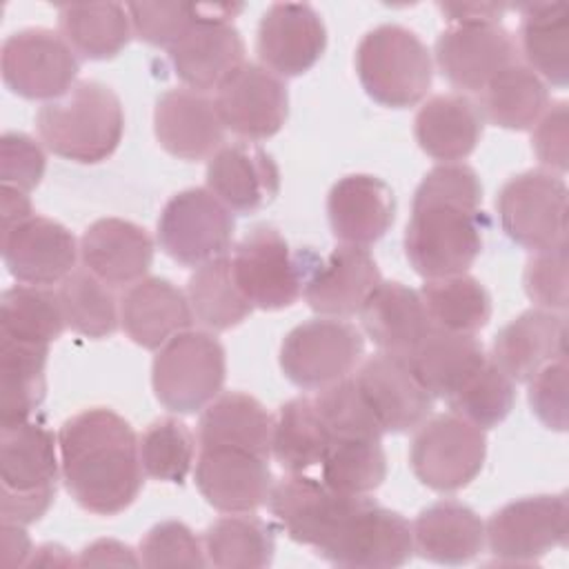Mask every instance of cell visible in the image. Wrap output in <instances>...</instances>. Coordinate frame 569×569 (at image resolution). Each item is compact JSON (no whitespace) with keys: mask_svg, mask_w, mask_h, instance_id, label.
Listing matches in <instances>:
<instances>
[{"mask_svg":"<svg viewBox=\"0 0 569 569\" xmlns=\"http://www.w3.org/2000/svg\"><path fill=\"white\" fill-rule=\"evenodd\" d=\"M213 100L224 129L244 140L276 136L289 116L287 84L258 62L240 64L216 89Z\"/></svg>","mask_w":569,"mask_h":569,"instance_id":"cell-15","label":"cell"},{"mask_svg":"<svg viewBox=\"0 0 569 569\" xmlns=\"http://www.w3.org/2000/svg\"><path fill=\"white\" fill-rule=\"evenodd\" d=\"M49 347L0 338V427L33 418L47 393Z\"/></svg>","mask_w":569,"mask_h":569,"instance_id":"cell-36","label":"cell"},{"mask_svg":"<svg viewBox=\"0 0 569 569\" xmlns=\"http://www.w3.org/2000/svg\"><path fill=\"white\" fill-rule=\"evenodd\" d=\"M207 189L231 213H253L276 200L280 169L256 142L222 144L207 162Z\"/></svg>","mask_w":569,"mask_h":569,"instance_id":"cell-23","label":"cell"},{"mask_svg":"<svg viewBox=\"0 0 569 569\" xmlns=\"http://www.w3.org/2000/svg\"><path fill=\"white\" fill-rule=\"evenodd\" d=\"M36 129L51 153L80 164H98L113 156L122 140V102L104 82L80 80L62 98L40 107Z\"/></svg>","mask_w":569,"mask_h":569,"instance_id":"cell-3","label":"cell"},{"mask_svg":"<svg viewBox=\"0 0 569 569\" xmlns=\"http://www.w3.org/2000/svg\"><path fill=\"white\" fill-rule=\"evenodd\" d=\"M31 553H33V547L24 525L2 522V565L4 567L27 565Z\"/></svg>","mask_w":569,"mask_h":569,"instance_id":"cell-57","label":"cell"},{"mask_svg":"<svg viewBox=\"0 0 569 569\" xmlns=\"http://www.w3.org/2000/svg\"><path fill=\"white\" fill-rule=\"evenodd\" d=\"M47 169L42 147L22 131H4L0 138V180L2 184L31 191L40 184Z\"/></svg>","mask_w":569,"mask_h":569,"instance_id":"cell-52","label":"cell"},{"mask_svg":"<svg viewBox=\"0 0 569 569\" xmlns=\"http://www.w3.org/2000/svg\"><path fill=\"white\" fill-rule=\"evenodd\" d=\"M418 293L433 329L476 336L489 325L491 296L469 273L425 280Z\"/></svg>","mask_w":569,"mask_h":569,"instance_id":"cell-39","label":"cell"},{"mask_svg":"<svg viewBox=\"0 0 569 569\" xmlns=\"http://www.w3.org/2000/svg\"><path fill=\"white\" fill-rule=\"evenodd\" d=\"M67 327L84 338H107L120 325V302L109 284L87 269H73L58 287Z\"/></svg>","mask_w":569,"mask_h":569,"instance_id":"cell-45","label":"cell"},{"mask_svg":"<svg viewBox=\"0 0 569 569\" xmlns=\"http://www.w3.org/2000/svg\"><path fill=\"white\" fill-rule=\"evenodd\" d=\"M313 407L333 440H382L385 431L362 398L353 373L318 389Z\"/></svg>","mask_w":569,"mask_h":569,"instance_id":"cell-49","label":"cell"},{"mask_svg":"<svg viewBox=\"0 0 569 569\" xmlns=\"http://www.w3.org/2000/svg\"><path fill=\"white\" fill-rule=\"evenodd\" d=\"M438 9L449 24H491L500 22L509 7L496 2H440Z\"/></svg>","mask_w":569,"mask_h":569,"instance_id":"cell-56","label":"cell"},{"mask_svg":"<svg viewBox=\"0 0 569 569\" xmlns=\"http://www.w3.org/2000/svg\"><path fill=\"white\" fill-rule=\"evenodd\" d=\"M207 565L220 569H258L273 560V529L249 513H227L213 520L202 536Z\"/></svg>","mask_w":569,"mask_h":569,"instance_id":"cell-42","label":"cell"},{"mask_svg":"<svg viewBox=\"0 0 569 569\" xmlns=\"http://www.w3.org/2000/svg\"><path fill=\"white\" fill-rule=\"evenodd\" d=\"M411 522L367 496H349L316 553L336 567L393 569L413 556Z\"/></svg>","mask_w":569,"mask_h":569,"instance_id":"cell-6","label":"cell"},{"mask_svg":"<svg viewBox=\"0 0 569 569\" xmlns=\"http://www.w3.org/2000/svg\"><path fill=\"white\" fill-rule=\"evenodd\" d=\"M80 260L104 284L129 287L153 262V240L140 224L124 218H100L80 238Z\"/></svg>","mask_w":569,"mask_h":569,"instance_id":"cell-25","label":"cell"},{"mask_svg":"<svg viewBox=\"0 0 569 569\" xmlns=\"http://www.w3.org/2000/svg\"><path fill=\"white\" fill-rule=\"evenodd\" d=\"M413 549L429 562L465 565L485 547V522L480 516L458 500H438L425 507L416 520Z\"/></svg>","mask_w":569,"mask_h":569,"instance_id":"cell-32","label":"cell"},{"mask_svg":"<svg viewBox=\"0 0 569 569\" xmlns=\"http://www.w3.org/2000/svg\"><path fill=\"white\" fill-rule=\"evenodd\" d=\"M133 36L153 47H173L202 20H233L242 4L229 2H129Z\"/></svg>","mask_w":569,"mask_h":569,"instance_id":"cell-44","label":"cell"},{"mask_svg":"<svg viewBox=\"0 0 569 569\" xmlns=\"http://www.w3.org/2000/svg\"><path fill=\"white\" fill-rule=\"evenodd\" d=\"M405 360L433 400H447L487 360V353L476 336L431 329Z\"/></svg>","mask_w":569,"mask_h":569,"instance_id":"cell-34","label":"cell"},{"mask_svg":"<svg viewBox=\"0 0 569 569\" xmlns=\"http://www.w3.org/2000/svg\"><path fill=\"white\" fill-rule=\"evenodd\" d=\"M327 218L333 236L342 244L369 247L396 220L393 189L371 173L345 176L327 196Z\"/></svg>","mask_w":569,"mask_h":569,"instance_id":"cell-24","label":"cell"},{"mask_svg":"<svg viewBox=\"0 0 569 569\" xmlns=\"http://www.w3.org/2000/svg\"><path fill=\"white\" fill-rule=\"evenodd\" d=\"M58 433L42 420L0 427V516L2 522L31 525L40 520L60 480Z\"/></svg>","mask_w":569,"mask_h":569,"instance_id":"cell-4","label":"cell"},{"mask_svg":"<svg viewBox=\"0 0 569 569\" xmlns=\"http://www.w3.org/2000/svg\"><path fill=\"white\" fill-rule=\"evenodd\" d=\"M440 73L462 91H482L505 67L518 62V44L500 24H449L436 38Z\"/></svg>","mask_w":569,"mask_h":569,"instance_id":"cell-19","label":"cell"},{"mask_svg":"<svg viewBox=\"0 0 569 569\" xmlns=\"http://www.w3.org/2000/svg\"><path fill=\"white\" fill-rule=\"evenodd\" d=\"M0 193H2V209H0L2 211V231L11 229L13 224H18V222L27 220L29 216H33L31 200H29L27 191L9 187V184H2Z\"/></svg>","mask_w":569,"mask_h":569,"instance_id":"cell-58","label":"cell"},{"mask_svg":"<svg viewBox=\"0 0 569 569\" xmlns=\"http://www.w3.org/2000/svg\"><path fill=\"white\" fill-rule=\"evenodd\" d=\"M327 49V27L307 2H276L260 22L256 53L260 64L280 78L307 73Z\"/></svg>","mask_w":569,"mask_h":569,"instance_id":"cell-18","label":"cell"},{"mask_svg":"<svg viewBox=\"0 0 569 569\" xmlns=\"http://www.w3.org/2000/svg\"><path fill=\"white\" fill-rule=\"evenodd\" d=\"M502 231L522 249L545 251L567 244V184L547 169L511 176L496 196Z\"/></svg>","mask_w":569,"mask_h":569,"instance_id":"cell-9","label":"cell"},{"mask_svg":"<svg viewBox=\"0 0 569 569\" xmlns=\"http://www.w3.org/2000/svg\"><path fill=\"white\" fill-rule=\"evenodd\" d=\"M224 124L209 93L176 87L156 100L153 133L178 160H207L224 142Z\"/></svg>","mask_w":569,"mask_h":569,"instance_id":"cell-21","label":"cell"},{"mask_svg":"<svg viewBox=\"0 0 569 569\" xmlns=\"http://www.w3.org/2000/svg\"><path fill=\"white\" fill-rule=\"evenodd\" d=\"M331 447L313 400L298 396L280 405L273 416L271 456L289 473H305L311 467H320Z\"/></svg>","mask_w":569,"mask_h":569,"instance_id":"cell-40","label":"cell"},{"mask_svg":"<svg viewBox=\"0 0 569 569\" xmlns=\"http://www.w3.org/2000/svg\"><path fill=\"white\" fill-rule=\"evenodd\" d=\"M60 476L89 513L118 516L138 498L144 471L133 427L109 407H89L58 429Z\"/></svg>","mask_w":569,"mask_h":569,"instance_id":"cell-2","label":"cell"},{"mask_svg":"<svg viewBox=\"0 0 569 569\" xmlns=\"http://www.w3.org/2000/svg\"><path fill=\"white\" fill-rule=\"evenodd\" d=\"M485 116L465 93H438L422 102L413 118L418 147L440 162L465 160L480 142Z\"/></svg>","mask_w":569,"mask_h":569,"instance_id":"cell-31","label":"cell"},{"mask_svg":"<svg viewBox=\"0 0 569 569\" xmlns=\"http://www.w3.org/2000/svg\"><path fill=\"white\" fill-rule=\"evenodd\" d=\"M451 413L478 429L498 427L516 405V382L487 356V360L447 398Z\"/></svg>","mask_w":569,"mask_h":569,"instance_id":"cell-47","label":"cell"},{"mask_svg":"<svg viewBox=\"0 0 569 569\" xmlns=\"http://www.w3.org/2000/svg\"><path fill=\"white\" fill-rule=\"evenodd\" d=\"M80 244L73 233L53 218L29 216L2 231V260L22 284H60L73 269Z\"/></svg>","mask_w":569,"mask_h":569,"instance_id":"cell-20","label":"cell"},{"mask_svg":"<svg viewBox=\"0 0 569 569\" xmlns=\"http://www.w3.org/2000/svg\"><path fill=\"white\" fill-rule=\"evenodd\" d=\"M485 431L456 413L427 418L413 433L409 465L429 489L451 493L471 485L485 467Z\"/></svg>","mask_w":569,"mask_h":569,"instance_id":"cell-11","label":"cell"},{"mask_svg":"<svg viewBox=\"0 0 569 569\" xmlns=\"http://www.w3.org/2000/svg\"><path fill=\"white\" fill-rule=\"evenodd\" d=\"M380 280L378 262L367 247L340 244L313 262L302 296L320 316L349 318L362 309Z\"/></svg>","mask_w":569,"mask_h":569,"instance_id":"cell-22","label":"cell"},{"mask_svg":"<svg viewBox=\"0 0 569 569\" xmlns=\"http://www.w3.org/2000/svg\"><path fill=\"white\" fill-rule=\"evenodd\" d=\"M567 102L558 100L547 107L540 120L533 124L531 147L536 158L547 171L565 173L569 167V129H567Z\"/></svg>","mask_w":569,"mask_h":569,"instance_id":"cell-54","label":"cell"},{"mask_svg":"<svg viewBox=\"0 0 569 569\" xmlns=\"http://www.w3.org/2000/svg\"><path fill=\"white\" fill-rule=\"evenodd\" d=\"M0 69L16 96L51 102L76 84L80 60L60 31L29 27L4 38Z\"/></svg>","mask_w":569,"mask_h":569,"instance_id":"cell-14","label":"cell"},{"mask_svg":"<svg viewBox=\"0 0 569 569\" xmlns=\"http://www.w3.org/2000/svg\"><path fill=\"white\" fill-rule=\"evenodd\" d=\"M58 291L38 284H16L0 298V338L49 347L64 331Z\"/></svg>","mask_w":569,"mask_h":569,"instance_id":"cell-43","label":"cell"},{"mask_svg":"<svg viewBox=\"0 0 569 569\" xmlns=\"http://www.w3.org/2000/svg\"><path fill=\"white\" fill-rule=\"evenodd\" d=\"M567 356L551 360L529 380V405L536 418L553 431H567Z\"/></svg>","mask_w":569,"mask_h":569,"instance_id":"cell-53","label":"cell"},{"mask_svg":"<svg viewBox=\"0 0 569 569\" xmlns=\"http://www.w3.org/2000/svg\"><path fill=\"white\" fill-rule=\"evenodd\" d=\"M58 29L69 47L89 60L116 58L133 36L127 4L120 2L62 4Z\"/></svg>","mask_w":569,"mask_h":569,"instance_id":"cell-37","label":"cell"},{"mask_svg":"<svg viewBox=\"0 0 569 569\" xmlns=\"http://www.w3.org/2000/svg\"><path fill=\"white\" fill-rule=\"evenodd\" d=\"M365 336L342 318H311L280 345V369L300 389H322L349 378L362 362Z\"/></svg>","mask_w":569,"mask_h":569,"instance_id":"cell-10","label":"cell"},{"mask_svg":"<svg viewBox=\"0 0 569 569\" xmlns=\"http://www.w3.org/2000/svg\"><path fill=\"white\" fill-rule=\"evenodd\" d=\"M349 496L331 491L307 473H289L271 485L267 507L280 529L298 545L318 547Z\"/></svg>","mask_w":569,"mask_h":569,"instance_id":"cell-29","label":"cell"},{"mask_svg":"<svg viewBox=\"0 0 569 569\" xmlns=\"http://www.w3.org/2000/svg\"><path fill=\"white\" fill-rule=\"evenodd\" d=\"M353 62L365 93L389 109L418 104L433 80L427 44L402 24H378L367 31Z\"/></svg>","mask_w":569,"mask_h":569,"instance_id":"cell-5","label":"cell"},{"mask_svg":"<svg viewBox=\"0 0 569 569\" xmlns=\"http://www.w3.org/2000/svg\"><path fill=\"white\" fill-rule=\"evenodd\" d=\"M178 80L193 91H216L240 64L244 40L231 20H202L167 49Z\"/></svg>","mask_w":569,"mask_h":569,"instance_id":"cell-26","label":"cell"},{"mask_svg":"<svg viewBox=\"0 0 569 569\" xmlns=\"http://www.w3.org/2000/svg\"><path fill=\"white\" fill-rule=\"evenodd\" d=\"M482 184L465 162H440L416 187L405 253L425 280L467 273L482 251Z\"/></svg>","mask_w":569,"mask_h":569,"instance_id":"cell-1","label":"cell"},{"mask_svg":"<svg viewBox=\"0 0 569 569\" xmlns=\"http://www.w3.org/2000/svg\"><path fill=\"white\" fill-rule=\"evenodd\" d=\"M273 416L249 393L220 391L198 420L200 447H233L271 458Z\"/></svg>","mask_w":569,"mask_h":569,"instance_id":"cell-33","label":"cell"},{"mask_svg":"<svg viewBox=\"0 0 569 569\" xmlns=\"http://www.w3.org/2000/svg\"><path fill=\"white\" fill-rule=\"evenodd\" d=\"M80 567H104V565H129L138 567L140 556L124 542L113 540V538H100L89 542L80 556H78Z\"/></svg>","mask_w":569,"mask_h":569,"instance_id":"cell-55","label":"cell"},{"mask_svg":"<svg viewBox=\"0 0 569 569\" xmlns=\"http://www.w3.org/2000/svg\"><path fill=\"white\" fill-rule=\"evenodd\" d=\"M562 356H567L565 316L527 309L496 333L489 358L513 382H529L545 365Z\"/></svg>","mask_w":569,"mask_h":569,"instance_id":"cell-27","label":"cell"},{"mask_svg":"<svg viewBox=\"0 0 569 569\" xmlns=\"http://www.w3.org/2000/svg\"><path fill=\"white\" fill-rule=\"evenodd\" d=\"M520 13V51L527 67L545 82L565 87L569 80V4L529 2Z\"/></svg>","mask_w":569,"mask_h":569,"instance_id":"cell-35","label":"cell"},{"mask_svg":"<svg viewBox=\"0 0 569 569\" xmlns=\"http://www.w3.org/2000/svg\"><path fill=\"white\" fill-rule=\"evenodd\" d=\"M316 260L313 251H293L278 229L258 224L238 242L231 271L253 307L280 311L302 296Z\"/></svg>","mask_w":569,"mask_h":569,"instance_id":"cell-8","label":"cell"},{"mask_svg":"<svg viewBox=\"0 0 569 569\" xmlns=\"http://www.w3.org/2000/svg\"><path fill=\"white\" fill-rule=\"evenodd\" d=\"M322 482L340 496H369L387 478L380 440H333L320 462Z\"/></svg>","mask_w":569,"mask_h":569,"instance_id":"cell-46","label":"cell"},{"mask_svg":"<svg viewBox=\"0 0 569 569\" xmlns=\"http://www.w3.org/2000/svg\"><path fill=\"white\" fill-rule=\"evenodd\" d=\"M193 482L222 513H251L267 505L273 476L269 458L233 447H198Z\"/></svg>","mask_w":569,"mask_h":569,"instance_id":"cell-16","label":"cell"},{"mask_svg":"<svg viewBox=\"0 0 569 569\" xmlns=\"http://www.w3.org/2000/svg\"><path fill=\"white\" fill-rule=\"evenodd\" d=\"M184 293L193 320L209 331H229L253 311V305L244 298L233 278L229 256L196 267Z\"/></svg>","mask_w":569,"mask_h":569,"instance_id":"cell-41","label":"cell"},{"mask_svg":"<svg viewBox=\"0 0 569 569\" xmlns=\"http://www.w3.org/2000/svg\"><path fill=\"white\" fill-rule=\"evenodd\" d=\"M144 567H204L207 556L196 533L180 520L153 525L138 547Z\"/></svg>","mask_w":569,"mask_h":569,"instance_id":"cell-50","label":"cell"},{"mask_svg":"<svg viewBox=\"0 0 569 569\" xmlns=\"http://www.w3.org/2000/svg\"><path fill=\"white\" fill-rule=\"evenodd\" d=\"M480 93L482 116L511 131L531 129L549 107L547 82L522 62L498 71Z\"/></svg>","mask_w":569,"mask_h":569,"instance_id":"cell-38","label":"cell"},{"mask_svg":"<svg viewBox=\"0 0 569 569\" xmlns=\"http://www.w3.org/2000/svg\"><path fill=\"white\" fill-rule=\"evenodd\" d=\"M353 380L385 433L416 431L431 416V393L400 356L385 351L369 356L356 367Z\"/></svg>","mask_w":569,"mask_h":569,"instance_id":"cell-17","label":"cell"},{"mask_svg":"<svg viewBox=\"0 0 569 569\" xmlns=\"http://www.w3.org/2000/svg\"><path fill=\"white\" fill-rule=\"evenodd\" d=\"M358 316L373 345L400 358H407L433 329L420 293L396 280H380Z\"/></svg>","mask_w":569,"mask_h":569,"instance_id":"cell-30","label":"cell"},{"mask_svg":"<svg viewBox=\"0 0 569 569\" xmlns=\"http://www.w3.org/2000/svg\"><path fill=\"white\" fill-rule=\"evenodd\" d=\"M71 565H78V560H73L64 547L53 542L36 547L27 562V567H71Z\"/></svg>","mask_w":569,"mask_h":569,"instance_id":"cell-59","label":"cell"},{"mask_svg":"<svg viewBox=\"0 0 569 569\" xmlns=\"http://www.w3.org/2000/svg\"><path fill=\"white\" fill-rule=\"evenodd\" d=\"M233 213L204 187L182 189L158 218L160 249L182 267H200L227 256L233 242Z\"/></svg>","mask_w":569,"mask_h":569,"instance_id":"cell-12","label":"cell"},{"mask_svg":"<svg viewBox=\"0 0 569 569\" xmlns=\"http://www.w3.org/2000/svg\"><path fill=\"white\" fill-rule=\"evenodd\" d=\"M565 493L525 496L502 505L485 522V542L498 562L527 565L567 542Z\"/></svg>","mask_w":569,"mask_h":569,"instance_id":"cell-13","label":"cell"},{"mask_svg":"<svg viewBox=\"0 0 569 569\" xmlns=\"http://www.w3.org/2000/svg\"><path fill=\"white\" fill-rule=\"evenodd\" d=\"M227 376L224 347L211 331L187 329L164 342L151 362L156 400L171 413L202 411Z\"/></svg>","mask_w":569,"mask_h":569,"instance_id":"cell-7","label":"cell"},{"mask_svg":"<svg viewBox=\"0 0 569 569\" xmlns=\"http://www.w3.org/2000/svg\"><path fill=\"white\" fill-rule=\"evenodd\" d=\"M525 291L547 311L567 309V244L536 251L525 267Z\"/></svg>","mask_w":569,"mask_h":569,"instance_id":"cell-51","label":"cell"},{"mask_svg":"<svg viewBox=\"0 0 569 569\" xmlns=\"http://www.w3.org/2000/svg\"><path fill=\"white\" fill-rule=\"evenodd\" d=\"M140 462L144 476L182 485L196 462V438L178 418H158L140 436Z\"/></svg>","mask_w":569,"mask_h":569,"instance_id":"cell-48","label":"cell"},{"mask_svg":"<svg viewBox=\"0 0 569 569\" xmlns=\"http://www.w3.org/2000/svg\"><path fill=\"white\" fill-rule=\"evenodd\" d=\"M191 322L187 293L167 278H142L129 284L120 298V327L142 349H160Z\"/></svg>","mask_w":569,"mask_h":569,"instance_id":"cell-28","label":"cell"}]
</instances>
